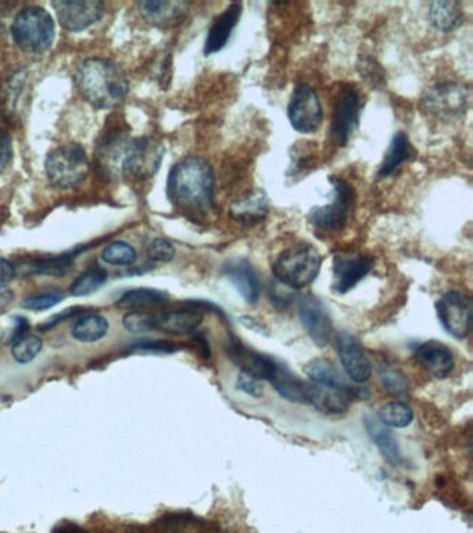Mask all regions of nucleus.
Listing matches in <instances>:
<instances>
[{"label": "nucleus", "instance_id": "37998d69", "mask_svg": "<svg viewBox=\"0 0 473 533\" xmlns=\"http://www.w3.org/2000/svg\"><path fill=\"white\" fill-rule=\"evenodd\" d=\"M14 277H16V271H14L13 264L9 260L0 257V288L9 285Z\"/></svg>", "mask_w": 473, "mask_h": 533}, {"label": "nucleus", "instance_id": "b1692460", "mask_svg": "<svg viewBox=\"0 0 473 533\" xmlns=\"http://www.w3.org/2000/svg\"><path fill=\"white\" fill-rule=\"evenodd\" d=\"M268 210H270V202L264 191L247 193L231 206V214L235 220L247 225L261 223L267 217Z\"/></svg>", "mask_w": 473, "mask_h": 533}, {"label": "nucleus", "instance_id": "a18cd8bd", "mask_svg": "<svg viewBox=\"0 0 473 533\" xmlns=\"http://www.w3.org/2000/svg\"><path fill=\"white\" fill-rule=\"evenodd\" d=\"M78 309H70V310H64L62 313L59 314V316H55L50 318L49 321H45V325H43L42 328H52L55 327V325L62 323L63 320H66V318H70L75 316V314L78 313V311H75Z\"/></svg>", "mask_w": 473, "mask_h": 533}, {"label": "nucleus", "instance_id": "c756f323", "mask_svg": "<svg viewBox=\"0 0 473 533\" xmlns=\"http://www.w3.org/2000/svg\"><path fill=\"white\" fill-rule=\"evenodd\" d=\"M170 296L166 292L157 291V289L139 288L125 292L118 300V306L127 310L139 311L145 307L160 306L168 302Z\"/></svg>", "mask_w": 473, "mask_h": 533}, {"label": "nucleus", "instance_id": "9b49d317", "mask_svg": "<svg viewBox=\"0 0 473 533\" xmlns=\"http://www.w3.org/2000/svg\"><path fill=\"white\" fill-rule=\"evenodd\" d=\"M440 324L451 336L467 338L472 328V300L467 293L450 291L436 303Z\"/></svg>", "mask_w": 473, "mask_h": 533}, {"label": "nucleus", "instance_id": "5701e85b", "mask_svg": "<svg viewBox=\"0 0 473 533\" xmlns=\"http://www.w3.org/2000/svg\"><path fill=\"white\" fill-rule=\"evenodd\" d=\"M307 377L311 379L314 384L326 386V388L338 389V391L349 393L350 396L364 397V391L360 388H354L347 384L346 379L340 375L331 361L325 359H314L307 363L306 368Z\"/></svg>", "mask_w": 473, "mask_h": 533}, {"label": "nucleus", "instance_id": "6ab92c4d", "mask_svg": "<svg viewBox=\"0 0 473 533\" xmlns=\"http://www.w3.org/2000/svg\"><path fill=\"white\" fill-rule=\"evenodd\" d=\"M188 2H168V0H148L139 3V10L146 23L157 28L177 27L189 13Z\"/></svg>", "mask_w": 473, "mask_h": 533}, {"label": "nucleus", "instance_id": "a211bd4d", "mask_svg": "<svg viewBox=\"0 0 473 533\" xmlns=\"http://www.w3.org/2000/svg\"><path fill=\"white\" fill-rule=\"evenodd\" d=\"M203 320V310L199 307L161 311L152 314V329L174 335L193 334L202 325Z\"/></svg>", "mask_w": 473, "mask_h": 533}, {"label": "nucleus", "instance_id": "393cba45", "mask_svg": "<svg viewBox=\"0 0 473 533\" xmlns=\"http://www.w3.org/2000/svg\"><path fill=\"white\" fill-rule=\"evenodd\" d=\"M428 17L430 24L442 32H453L464 24V10L460 3L453 0L430 3Z\"/></svg>", "mask_w": 473, "mask_h": 533}, {"label": "nucleus", "instance_id": "e433bc0d", "mask_svg": "<svg viewBox=\"0 0 473 533\" xmlns=\"http://www.w3.org/2000/svg\"><path fill=\"white\" fill-rule=\"evenodd\" d=\"M64 296L60 292L41 293V295L31 296L21 303V307L25 310L43 311L52 309L62 302Z\"/></svg>", "mask_w": 473, "mask_h": 533}, {"label": "nucleus", "instance_id": "1a4fd4ad", "mask_svg": "<svg viewBox=\"0 0 473 533\" xmlns=\"http://www.w3.org/2000/svg\"><path fill=\"white\" fill-rule=\"evenodd\" d=\"M361 110H363V98L358 89L351 85L343 88L333 106L331 128H329V137L333 145L346 146L349 143L351 135L360 123Z\"/></svg>", "mask_w": 473, "mask_h": 533}, {"label": "nucleus", "instance_id": "6e6552de", "mask_svg": "<svg viewBox=\"0 0 473 533\" xmlns=\"http://www.w3.org/2000/svg\"><path fill=\"white\" fill-rule=\"evenodd\" d=\"M468 89L460 82H437L426 89L422 105L426 112L442 120H453L462 116L468 109Z\"/></svg>", "mask_w": 473, "mask_h": 533}, {"label": "nucleus", "instance_id": "49530a36", "mask_svg": "<svg viewBox=\"0 0 473 533\" xmlns=\"http://www.w3.org/2000/svg\"><path fill=\"white\" fill-rule=\"evenodd\" d=\"M56 533H84V532H82L81 529L77 527V525L67 524L57 529Z\"/></svg>", "mask_w": 473, "mask_h": 533}, {"label": "nucleus", "instance_id": "9d476101", "mask_svg": "<svg viewBox=\"0 0 473 533\" xmlns=\"http://www.w3.org/2000/svg\"><path fill=\"white\" fill-rule=\"evenodd\" d=\"M288 117L293 130L300 134H314L320 130L324 110L318 93L310 85H297L288 105Z\"/></svg>", "mask_w": 473, "mask_h": 533}, {"label": "nucleus", "instance_id": "ddd939ff", "mask_svg": "<svg viewBox=\"0 0 473 533\" xmlns=\"http://www.w3.org/2000/svg\"><path fill=\"white\" fill-rule=\"evenodd\" d=\"M375 260L363 253H339L333 260V292L344 295L356 288L374 268Z\"/></svg>", "mask_w": 473, "mask_h": 533}, {"label": "nucleus", "instance_id": "7c9ffc66", "mask_svg": "<svg viewBox=\"0 0 473 533\" xmlns=\"http://www.w3.org/2000/svg\"><path fill=\"white\" fill-rule=\"evenodd\" d=\"M378 420L387 428H406L414 420V411L407 403L394 400L383 404L378 411Z\"/></svg>", "mask_w": 473, "mask_h": 533}, {"label": "nucleus", "instance_id": "39448f33", "mask_svg": "<svg viewBox=\"0 0 473 533\" xmlns=\"http://www.w3.org/2000/svg\"><path fill=\"white\" fill-rule=\"evenodd\" d=\"M332 200L328 205L315 207L308 213V221L321 234H336L349 224L356 203V192L343 178L331 177Z\"/></svg>", "mask_w": 473, "mask_h": 533}, {"label": "nucleus", "instance_id": "dca6fc26", "mask_svg": "<svg viewBox=\"0 0 473 533\" xmlns=\"http://www.w3.org/2000/svg\"><path fill=\"white\" fill-rule=\"evenodd\" d=\"M299 316L307 334L320 348H325L332 341L331 316L320 299L313 295L303 296L299 303Z\"/></svg>", "mask_w": 473, "mask_h": 533}, {"label": "nucleus", "instance_id": "f03ea898", "mask_svg": "<svg viewBox=\"0 0 473 533\" xmlns=\"http://www.w3.org/2000/svg\"><path fill=\"white\" fill-rule=\"evenodd\" d=\"M77 87L86 102L113 109L128 95V78L125 71L105 57H92L81 64L77 73Z\"/></svg>", "mask_w": 473, "mask_h": 533}, {"label": "nucleus", "instance_id": "f257e3e1", "mask_svg": "<svg viewBox=\"0 0 473 533\" xmlns=\"http://www.w3.org/2000/svg\"><path fill=\"white\" fill-rule=\"evenodd\" d=\"M167 196L172 205L185 213L204 217L215 210V178L210 163L189 156L171 168Z\"/></svg>", "mask_w": 473, "mask_h": 533}, {"label": "nucleus", "instance_id": "f704fd0d", "mask_svg": "<svg viewBox=\"0 0 473 533\" xmlns=\"http://www.w3.org/2000/svg\"><path fill=\"white\" fill-rule=\"evenodd\" d=\"M358 71H360L361 77H363L364 80L371 85V87H385V70H383L381 64L376 62L375 59H372V57H360V62H358Z\"/></svg>", "mask_w": 473, "mask_h": 533}, {"label": "nucleus", "instance_id": "4468645a", "mask_svg": "<svg viewBox=\"0 0 473 533\" xmlns=\"http://www.w3.org/2000/svg\"><path fill=\"white\" fill-rule=\"evenodd\" d=\"M228 357L234 361L243 374L250 375V377L256 378L258 381L270 382L271 378L274 377L275 371H277L279 363H281L274 357L247 348L238 339H229Z\"/></svg>", "mask_w": 473, "mask_h": 533}, {"label": "nucleus", "instance_id": "4c0bfd02", "mask_svg": "<svg viewBox=\"0 0 473 533\" xmlns=\"http://www.w3.org/2000/svg\"><path fill=\"white\" fill-rule=\"evenodd\" d=\"M123 325L132 334H145V332L152 331V314L131 311L125 314Z\"/></svg>", "mask_w": 473, "mask_h": 533}, {"label": "nucleus", "instance_id": "bb28decb", "mask_svg": "<svg viewBox=\"0 0 473 533\" xmlns=\"http://www.w3.org/2000/svg\"><path fill=\"white\" fill-rule=\"evenodd\" d=\"M412 156V145L406 132H397L394 135L381 166H379L378 177L387 178L396 173L404 163Z\"/></svg>", "mask_w": 473, "mask_h": 533}, {"label": "nucleus", "instance_id": "f8f14e48", "mask_svg": "<svg viewBox=\"0 0 473 533\" xmlns=\"http://www.w3.org/2000/svg\"><path fill=\"white\" fill-rule=\"evenodd\" d=\"M64 30L81 32L105 16V5L98 0H57L52 3Z\"/></svg>", "mask_w": 473, "mask_h": 533}, {"label": "nucleus", "instance_id": "79ce46f5", "mask_svg": "<svg viewBox=\"0 0 473 533\" xmlns=\"http://www.w3.org/2000/svg\"><path fill=\"white\" fill-rule=\"evenodd\" d=\"M236 386L240 391L247 393V395L253 397H261L264 395L263 385L258 379L250 377V375L243 374L240 372L238 381H236Z\"/></svg>", "mask_w": 473, "mask_h": 533}, {"label": "nucleus", "instance_id": "4be33fe9", "mask_svg": "<svg viewBox=\"0 0 473 533\" xmlns=\"http://www.w3.org/2000/svg\"><path fill=\"white\" fill-rule=\"evenodd\" d=\"M351 399L349 393L338 389L326 388V386L307 382L306 404H311L318 411L331 416H340L350 409Z\"/></svg>", "mask_w": 473, "mask_h": 533}, {"label": "nucleus", "instance_id": "423d86ee", "mask_svg": "<svg viewBox=\"0 0 473 533\" xmlns=\"http://www.w3.org/2000/svg\"><path fill=\"white\" fill-rule=\"evenodd\" d=\"M91 170L89 157L78 143H70L49 153L45 173L50 184L59 189L77 188Z\"/></svg>", "mask_w": 473, "mask_h": 533}, {"label": "nucleus", "instance_id": "ea45409f", "mask_svg": "<svg viewBox=\"0 0 473 533\" xmlns=\"http://www.w3.org/2000/svg\"><path fill=\"white\" fill-rule=\"evenodd\" d=\"M70 266V257H59V259L39 261V263H35L32 268H34V271H37V273L60 275L66 273Z\"/></svg>", "mask_w": 473, "mask_h": 533}, {"label": "nucleus", "instance_id": "0eeeda50", "mask_svg": "<svg viewBox=\"0 0 473 533\" xmlns=\"http://www.w3.org/2000/svg\"><path fill=\"white\" fill-rule=\"evenodd\" d=\"M164 148L152 138L129 139L125 148L121 175L134 180H149L159 171Z\"/></svg>", "mask_w": 473, "mask_h": 533}, {"label": "nucleus", "instance_id": "c85d7f7f", "mask_svg": "<svg viewBox=\"0 0 473 533\" xmlns=\"http://www.w3.org/2000/svg\"><path fill=\"white\" fill-rule=\"evenodd\" d=\"M107 332H109V321L99 314L80 318L71 329V335L75 341L82 343L98 342L105 338Z\"/></svg>", "mask_w": 473, "mask_h": 533}, {"label": "nucleus", "instance_id": "58836bf2", "mask_svg": "<svg viewBox=\"0 0 473 533\" xmlns=\"http://www.w3.org/2000/svg\"><path fill=\"white\" fill-rule=\"evenodd\" d=\"M149 259L157 263H170L175 257L174 245L167 239L157 238L148 248Z\"/></svg>", "mask_w": 473, "mask_h": 533}, {"label": "nucleus", "instance_id": "a878e982", "mask_svg": "<svg viewBox=\"0 0 473 533\" xmlns=\"http://www.w3.org/2000/svg\"><path fill=\"white\" fill-rule=\"evenodd\" d=\"M365 428H367L372 442L375 443L379 452L390 464L400 465L403 463L399 443H397V439L394 438V435L386 425H383L378 418L367 417L365 418Z\"/></svg>", "mask_w": 473, "mask_h": 533}, {"label": "nucleus", "instance_id": "c03bdc74", "mask_svg": "<svg viewBox=\"0 0 473 533\" xmlns=\"http://www.w3.org/2000/svg\"><path fill=\"white\" fill-rule=\"evenodd\" d=\"M14 302V293L7 289L6 286L0 288V316L5 314L12 307Z\"/></svg>", "mask_w": 473, "mask_h": 533}, {"label": "nucleus", "instance_id": "2f4dec72", "mask_svg": "<svg viewBox=\"0 0 473 533\" xmlns=\"http://www.w3.org/2000/svg\"><path fill=\"white\" fill-rule=\"evenodd\" d=\"M106 279V271L102 270V268H89L81 277L75 279L74 284L71 285L70 293L73 296H77V298L91 295V293L98 291L100 286L105 284Z\"/></svg>", "mask_w": 473, "mask_h": 533}, {"label": "nucleus", "instance_id": "2eb2a0df", "mask_svg": "<svg viewBox=\"0 0 473 533\" xmlns=\"http://www.w3.org/2000/svg\"><path fill=\"white\" fill-rule=\"evenodd\" d=\"M336 350L347 377L356 384H364L372 375V364L361 343L347 332L335 336Z\"/></svg>", "mask_w": 473, "mask_h": 533}, {"label": "nucleus", "instance_id": "20e7f679", "mask_svg": "<svg viewBox=\"0 0 473 533\" xmlns=\"http://www.w3.org/2000/svg\"><path fill=\"white\" fill-rule=\"evenodd\" d=\"M12 35L20 49L38 55L46 52L55 41V20L43 7H25L13 21Z\"/></svg>", "mask_w": 473, "mask_h": 533}, {"label": "nucleus", "instance_id": "473e14b6", "mask_svg": "<svg viewBox=\"0 0 473 533\" xmlns=\"http://www.w3.org/2000/svg\"><path fill=\"white\" fill-rule=\"evenodd\" d=\"M41 338L37 335H21L12 346L13 359L20 364H28L37 359L42 350Z\"/></svg>", "mask_w": 473, "mask_h": 533}, {"label": "nucleus", "instance_id": "a19ab883", "mask_svg": "<svg viewBox=\"0 0 473 533\" xmlns=\"http://www.w3.org/2000/svg\"><path fill=\"white\" fill-rule=\"evenodd\" d=\"M13 160V141L9 132L0 128V174L10 166Z\"/></svg>", "mask_w": 473, "mask_h": 533}, {"label": "nucleus", "instance_id": "7ed1b4c3", "mask_svg": "<svg viewBox=\"0 0 473 533\" xmlns=\"http://www.w3.org/2000/svg\"><path fill=\"white\" fill-rule=\"evenodd\" d=\"M322 256L311 243H299L283 250L272 263V274L282 285L303 289L313 284L321 273Z\"/></svg>", "mask_w": 473, "mask_h": 533}, {"label": "nucleus", "instance_id": "cd10ccee", "mask_svg": "<svg viewBox=\"0 0 473 533\" xmlns=\"http://www.w3.org/2000/svg\"><path fill=\"white\" fill-rule=\"evenodd\" d=\"M270 384L274 386L275 391L292 403L306 404V385L307 381H303L296 377L292 371L283 363H279L274 377L271 378Z\"/></svg>", "mask_w": 473, "mask_h": 533}, {"label": "nucleus", "instance_id": "aec40b11", "mask_svg": "<svg viewBox=\"0 0 473 533\" xmlns=\"http://www.w3.org/2000/svg\"><path fill=\"white\" fill-rule=\"evenodd\" d=\"M224 274L247 303L258 302L261 295V279L249 261L243 259L229 261L224 268Z\"/></svg>", "mask_w": 473, "mask_h": 533}, {"label": "nucleus", "instance_id": "412c9836", "mask_svg": "<svg viewBox=\"0 0 473 533\" xmlns=\"http://www.w3.org/2000/svg\"><path fill=\"white\" fill-rule=\"evenodd\" d=\"M415 359L435 378L449 377L454 370L453 352L440 342L421 343L415 350Z\"/></svg>", "mask_w": 473, "mask_h": 533}, {"label": "nucleus", "instance_id": "c9c22d12", "mask_svg": "<svg viewBox=\"0 0 473 533\" xmlns=\"http://www.w3.org/2000/svg\"><path fill=\"white\" fill-rule=\"evenodd\" d=\"M379 377H381L383 388H385L390 395H406L408 391V379L403 372L396 370V368H382Z\"/></svg>", "mask_w": 473, "mask_h": 533}, {"label": "nucleus", "instance_id": "f3484780", "mask_svg": "<svg viewBox=\"0 0 473 533\" xmlns=\"http://www.w3.org/2000/svg\"><path fill=\"white\" fill-rule=\"evenodd\" d=\"M243 5L239 2L231 3L211 23L207 31L206 42H204V55L211 56L221 52L227 46L232 32L238 27L240 17H242Z\"/></svg>", "mask_w": 473, "mask_h": 533}, {"label": "nucleus", "instance_id": "72a5a7b5", "mask_svg": "<svg viewBox=\"0 0 473 533\" xmlns=\"http://www.w3.org/2000/svg\"><path fill=\"white\" fill-rule=\"evenodd\" d=\"M102 260L110 266H131L136 261V250L127 242H113L103 250Z\"/></svg>", "mask_w": 473, "mask_h": 533}]
</instances>
